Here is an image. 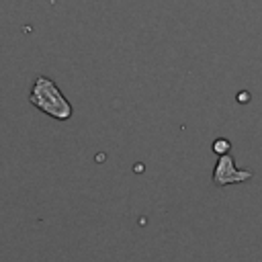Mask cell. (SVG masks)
<instances>
[{
    "mask_svg": "<svg viewBox=\"0 0 262 262\" xmlns=\"http://www.w3.org/2000/svg\"><path fill=\"white\" fill-rule=\"evenodd\" d=\"M29 102L37 111L49 115L55 121H70L72 115H74L72 102L61 94L59 86L51 78H47L43 74L35 78L31 94H29Z\"/></svg>",
    "mask_w": 262,
    "mask_h": 262,
    "instance_id": "1",
    "label": "cell"
},
{
    "mask_svg": "<svg viewBox=\"0 0 262 262\" xmlns=\"http://www.w3.org/2000/svg\"><path fill=\"white\" fill-rule=\"evenodd\" d=\"M250 178H252V172L250 170H237L231 156H227V154L219 156L215 172H213V182L217 186L235 184V182H244V180H250Z\"/></svg>",
    "mask_w": 262,
    "mask_h": 262,
    "instance_id": "2",
    "label": "cell"
},
{
    "mask_svg": "<svg viewBox=\"0 0 262 262\" xmlns=\"http://www.w3.org/2000/svg\"><path fill=\"white\" fill-rule=\"evenodd\" d=\"M229 147H231V143H229L225 137H219V139H215V143H213V151H215L217 156L227 154V151H229Z\"/></svg>",
    "mask_w": 262,
    "mask_h": 262,
    "instance_id": "3",
    "label": "cell"
}]
</instances>
